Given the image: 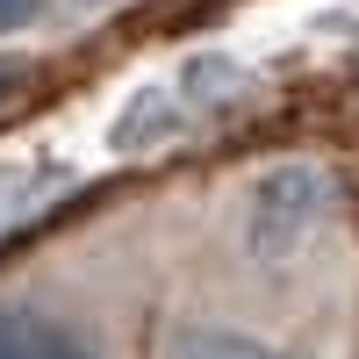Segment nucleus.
<instances>
[{"instance_id": "20e7f679", "label": "nucleus", "mask_w": 359, "mask_h": 359, "mask_svg": "<svg viewBox=\"0 0 359 359\" xmlns=\"http://www.w3.org/2000/svg\"><path fill=\"white\" fill-rule=\"evenodd\" d=\"M57 8H65V0H0V43L36 36L43 22H57Z\"/></svg>"}, {"instance_id": "7ed1b4c3", "label": "nucleus", "mask_w": 359, "mask_h": 359, "mask_svg": "<svg viewBox=\"0 0 359 359\" xmlns=\"http://www.w3.org/2000/svg\"><path fill=\"white\" fill-rule=\"evenodd\" d=\"M151 359H302L280 331L230 309H172L151 338Z\"/></svg>"}, {"instance_id": "423d86ee", "label": "nucleus", "mask_w": 359, "mask_h": 359, "mask_svg": "<svg viewBox=\"0 0 359 359\" xmlns=\"http://www.w3.org/2000/svg\"><path fill=\"white\" fill-rule=\"evenodd\" d=\"M72 15H94V8H115V0H65Z\"/></svg>"}, {"instance_id": "f257e3e1", "label": "nucleus", "mask_w": 359, "mask_h": 359, "mask_svg": "<svg viewBox=\"0 0 359 359\" xmlns=\"http://www.w3.org/2000/svg\"><path fill=\"white\" fill-rule=\"evenodd\" d=\"M345 180L338 165H323L316 151L266 158L252 172H237L216 201V259L230 287L252 294V323H266V302H294V294L331 287L323 266L338 259L345 237ZM273 331V323H266Z\"/></svg>"}, {"instance_id": "39448f33", "label": "nucleus", "mask_w": 359, "mask_h": 359, "mask_svg": "<svg viewBox=\"0 0 359 359\" xmlns=\"http://www.w3.org/2000/svg\"><path fill=\"white\" fill-rule=\"evenodd\" d=\"M29 72H36V57H22V50H0V108H8L22 86H29Z\"/></svg>"}, {"instance_id": "f03ea898", "label": "nucleus", "mask_w": 359, "mask_h": 359, "mask_svg": "<svg viewBox=\"0 0 359 359\" xmlns=\"http://www.w3.org/2000/svg\"><path fill=\"white\" fill-rule=\"evenodd\" d=\"M0 359H115L108 323L36 287L0 294Z\"/></svg>"}]
</instances>
